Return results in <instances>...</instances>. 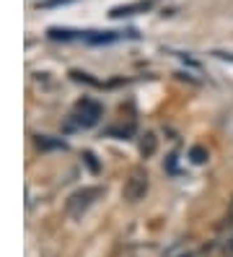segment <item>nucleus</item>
<instances>
[{
  "mask_svg": "<svg viewBox=\"0 0 233 257\" xmlns=\"http://www.w3.org/2000/svg\"><path fill=\"white\" fill-rule=\"evenodd\" d=\"M99 195H101V187H86V190L73 192L70 198H68V203H65V213L73 216V218L83 216V210H88Z\"/></svg>",
  "mask_w": 233,
  "mask_h": 257,
  "instance_id": "f257e3e1",
  "label": "nucleus"
},
{
  "mask_svg": "<svg viewBox=\"0 0 233 257\" xmlns=\"http://www.w3.org/2000/svg\"><path fill=\"white\" fill-rule=\"evenodd\" d=\"M99 117H101V107H99V104L91 101V99H83L81 104H78L75 114H73L70 127H93L99 122Z\"/></svg>",
  "mask_w": 233,
  "mask_h": 257,
  "instance_id": "f03ea898",
  "label": "nucleus"
},
{
  "mask_svg": "<svg viewBox=\"0 0 233 257\" xmlns=\"http://www.w3.org/2000/svg\"><path fill=\"white\" fill-rule=\"evenodd\" d=\"M145 192H148V174L143 169H135L130 174V179L124 182V200L137 203L145 198Z\"/></svg>",
  "mask_w": 233,
  "mask_h": 257,
  "instance_id": "7ed1b4c3",
  "label": "nucleus"
},
{
  "mask_svg": "<svg viewBox=\"0 0 233 257\" xmlns=\"http://www.w3.org/2000/svg\"><path fill=\"white\" fill-rule=\"evenodd\" d=\"M140 151H143V156H150L155 151V135L153 133H145L143 135V143H140Z\"/></svg>",
  "mask_w": 233,
  "mask_h": 257,
  "instance_id": "20e7f679",
  "label": "nucleus"
},
{
  "mask_svg": "<svg viewBox=\"0 0 233 257\" xmlns=\"http://www.w3.org/2000/svg\"><path fill=\"white\" fill-rule=\"evenodd\" d=\"M37 146L39 148H65V143H62V141H50L47 135H37Z\"/></svg>",
  "mask_w": 233,
  "mask_h": 257,
  "instance_id": "39448f33",
  "label": "nucleus"
},
{
  "mask_svg": "<svg viewBox=\"0 0 233 257\" xmlns=\"http://www.w3.org/2000/svg\"><path fill=\"white\" fill-rule=\"evenodd\" d=\"M189 159H192V164H205V161H207V151L197 146V148L189 151Z\"/></svg>",
  "mask_w": 233,
  "mask_h": 257,
  "instance_id": "423d86ee",
  "label": "nucleus"
},
{
  "mask_svg": "<svg viewBox=\"0 0 233 257\" xmlns=\"http://www.w3.org/2000/svg\"><path fill=\"white\" fill-rule=\"evenodd\" d=\"M65 3H73V0H44L42 8H55V6H65Z\"/></svg>",
  "mask_w": 233,
  "mask_h": 257,
  "instance_id": "0eeeda50",
  "label": "nucleus"
},
{
  "mask_svg": "<svg viewBox=\"0 0 233 257\" xmlns=\"http://www.w3.org/2000/svg\"><path fill=\"white\" fill-rule=\"evenodd\" d=\"M83 159L88 161V166H91V172H99V164H96V161H93V154H86Z\"/></svg>",
  "mask_w": 233,
  "mask_h": 257,
  "instance_id": "6e6552de",
  "label": "nucleus"
}]
</instances>
